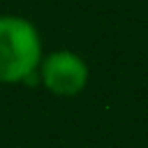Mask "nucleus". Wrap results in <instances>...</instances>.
<instances>
[{"label":"nucleus","mask_w":148,"mask_h":148,"mask_svg":"<svg viewBox=\"0 0 148 148\" xmlns=\"http://www.w3.org/2000/svg\"><path fill=\"white\" fill-rule=\"evenodd\" d=\"M39 76H42V83L51 92L69 97V95H76V92H81L86 88L88 67L72 51H53L42 62Z\"/></svg>","instance_id":"obj_2"},{"label":"nucleus","mask_w":148,"mask_h":148,"mask_svg":"<svg viewBox=\"0 0 148 148\" xmlns=\"http://www.w3.org/2000/svg\"><path fill=\"white\" fill-rule=\"evenodd\" d=\"M42 62L37 28L21 16H0V83L25 81Z\"/></svg>","instance_id":"obj_1"}]
</instances>
